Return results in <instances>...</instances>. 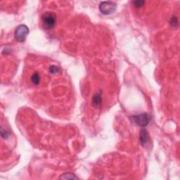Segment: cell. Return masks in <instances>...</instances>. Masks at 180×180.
Listing matches in <instances>:
<instances>
[{
  "label": "cell",
  "mask_w": 180,
  "mask_h": 180,
  "mask_svg": "<svg viewBox=\"0 0 180 180\" xmlns=\"http://www.w3.org/2000/svg\"><path fill=\"white\" fill-rule=\"evenodd\" d=\"M99 11L104 15H110L116 11L117 6L115 2H102L99 4Z\"/></svg>",
  "instance_id": "1"
},
{
  "label": "cell",
  "mask_w": 180,
  "mask_h": 180,
  "mask_svg": "<svg viewBox=\"0 0 180 180\" xmlns=\"http://www.w3.org/2000/svg\"><path fill=\"white\" fill-rule=\"evenodd\" d=\"M29 33V29L25 25H20L16 28L15 31V39L19 42H23L25 40Z\"/></svg>",
  "instance_id": "2"
},
{
  "label": "cell",
  "mask_w": 180,
  "mask_h": 180,
  "mask_svg": "<svg viewBox=\"0 0 180 180\" xmlns=\"http://www.w3.org/2000/svg\"><path fill=\"white\" fill-rule=\"evenodd\" d=\"M132 119L136 125L142 127H146L150 121V117L147 113L136 115V116H132Z\"/></svg>",
  "instance_id": "3"
},
{
  "label": "cell",
  "mask_w": 180,
  "mask_h": 180,
  "mask_svg": "<svg viewBox=\"0 0 180 180\" xmlns=\"http://www.w3.org/2000/svg\"><path fill=\"white\" fill-rule=\"evenodd\" d=\"M42 20L46 29H51L56 24V16L51 13H45L43 14Z\"/></svg>",
  "instance_id": "4"
},
{
  "label": "cell",
  "mask_w": 180,
  "mask_h": 180,
  "mask_svg": "<svg viewBox=\"0 0 180 180\" xmlns=\"http://www.w3.org/2000/svg\"><path fill=\"white\" fill-rule=\"evenodd\" d=\"M149 136L148 132L146 131L145 129H142L140 132V136H139V140L141 144L142 145H144L147 144V142H149Z\"/></svg>",
  "instance_id": "5"
},
{
  "label": "cell",
  "mask_w": 180,
  "mask_h": 180,
  "mask_svg": "<svg viewBox=\"0 0 180 180\" xmlns=\"http://www.w3.org/2000/svg\"><path fill=\"white\" fill-rule=\"evenodd\" d=\"M101 101H102V97H101V92H98L96 94H94L92 99L93 106L94 107H99L101 104Z\"/></svg>",
  "instance_id": "6"
},
{
  "label": "cell",
  "mask_w": 180,
  "mask_h": 180,
  "mask_svg": "<svg viewBox=\"0 0 180 180\" xmlns=\"http://www.w3.org/2000/svg\"><path fill=\"white\" fill-rule=\"evenodd\" d=\"M61 179H77L78 177L73 173L70 172H67L64 173V175H62L60 177Z\"/></svg>",
  "instance_id": "7"
},
{
  "label": "cell",
  "mask_w": 180,
  "mask_h": 180,
  "mask_svg": "<svg viewBox=\"0 0 180 180\" xmlns=\"http://www.w3.org/2000/svg\"><path fill=\"white\" fill-rule=\"evenodd\" d=\"M31 81L32 83L34 84H35V85H38L40 83V75L38 74V73H34L33 75H32L31 77Z\"/></svg>",
  "instance_id": "8"
},
{
  "label": "cell",
  "mask_w": 180,
  "mask_h": 180,
  "mask_svg": "<svg viewBox=\"0 0 180 180\" xmlns=\"http://www.w3.org/2000/svg\"><path fill=\"white\" fill-rule=\"evenodd\" d=\"M144 3H145V2L140 1V0H139V1H134L133 2H132V4H134V6H135L136 8L142 7V6H144Z\"/></svg>",
  "instance_id": "9"
},
{
  "label": "cell",
  "mask_w": 180,
  "mask_h": 180,
  "mask_svg": "<svg viewBox=\"0 0 180 180\" xmlns=\"http://www.w3.org/2000/svg\"><path fill=\"white\" fill-rule=\"evenodd\" d=\"M49 72L52 73V74H56V73L59 72V68L56 66H51L50 68H49Z\"/></svg>",
  "instance_id": "10"
},
{
  "label": "cell",
  "mask_w": 180,
  "mask_h": 180,
  "mask_svg": "<svg viewBox=\"0 0 180 180\" xmlns=\"http://www.w3.org/2000/svg\"><path fill=\"white\" fill-rule=\"evenodd\" d=\"M170 24L171 25H172V27L176 28L178 26V21H177V18L176 16H174L172 18V20L170 21Z\"/></svg>",
  "instance_id": "11"
}]
</instances>
